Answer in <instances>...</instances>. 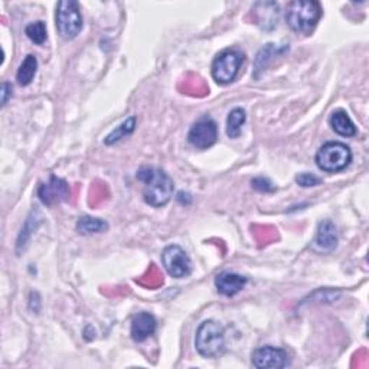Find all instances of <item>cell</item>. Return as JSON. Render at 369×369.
<instances>
[{
	"label": "cell",
	"instance_id": "cell-23",
	"mask_svg": "<svg viewBox=\"0 0 369 369\" xmlns=\"http://www.w3.org/2000/svg\"><path fill=\"white\" fill-rule=\"evenodd\" d=\"M251 185H253V189L258 192H274L276 190V186L265 178H256L251 181Z\"/></svg>",
	"mask_w": 369,
	"mask_h": 369
},
{
	"label": "cell",
	"instance_id": "cell-1",
	"mask_svg": "<svg viewBox=\"0 0 369 369\" xmlns=\"http://www.w3.org/2000/svg\"><path fill=\"white\" fill-rule=\"evenodd\" d=\"M137 179L144 183L143 198L147 205L162 208L174 196V181L162 169L141 167L137 172Z\"/></svg>",
	"mask_w": 369,
	"mask_h": 369
},
{
	"label": "cell",
	"instance_id": "cell-12",
	"mask_svg": "<svg viewBox=\"0 0 369 369\" xmlns=\"http://www.w3.org/2000/svg\"><path fill=\"white\" fill-rule=\"evenodd\" d=\"M339 241L337 237V230L335 227V224L329 219L322 221L321 224H319L317 228V234H316V239H314V249L317 251H322V253H330L336 249Z\"/></svg>",
	"mask_w": 369,
	"mask_h": 369
},
{
	"label": "cell",
	"instance_id": "cell-6",
	"mask_svg": "<svg viewBox=\"0 0 369 369\" xmlns=\"http://www.w3.org/2000/svg\"><path fill=\"white\" fill-rule=\"evenodd\" d=\"M244 62V54L237 49H228L221 53L212 62V78L219 85L231 84L239 72V68Z\"/></svg>",
	"mask_w": 369,
	"mask_h": 369
},
{
	"label": "cell",
	"instance_id": "cell-9",
	"mask_svg": "<svg viewBox=\"0 0 369 369\" xmlns=\"http://www.w3.org/2000/svg\"><path fill=\"white\" fill-rule=\"evenodd\" d=\"M69 186L64 179H60L57 176H51L46 183H42L38 189L39 200L46 205L53 207L57 204H61L69 198Z\"/></svg>",
	"mask_w": 369,
	"mask_h": 369
},
{
	"label": "cell",
	"instance_id": "cell-8",
	"mask_svg": "<svg viewBox=\"0 0 369 369\" xmlns=\"http://www.w3.org/2000/svg\"><path fill=\"white\" fill-rule=\"evenodd\" d=\"M218 139V127L216 123L211 117H202L190 127L188 134V141L196 147V149H209L215 144Z\"/></svg>",
	"mask_w": 369,
	"mask_h": 369
},
{
	"label": "cell",
	"instance_id": "cell-16",
	"mask_svg": "<svg viewBox=\"0 0 369 369\" xmlns=\"http://www.w3.org/2000/svg\"><path fill=\"white\" fill-rule=\"evenodd\" d=\"M36 71H38V60L34 55H28L27 58L23 60V62L20 64V67L18 69L16 80H18L19 85H22V87L29 85L36 76Z\"/></svg>",
	"mask_w": 369,
	"mask_h": 369
},
{
	"label": "cell",
	"instance_id": "cell-11",
	"mask_svg": "<svg viewBox=\"0 0 369 369\" xmlns=\"http://www.w3.org/2000/svg\"><path fill=\"white\" fill-rule=\"evenodd\" d=\"M254 22L257 27H260L264 31H272L277 27L279 16H280V8L276 2H257L253 9Z\"/></svg>",
	"mask_w": 369,
	"mask_h": 369
},
{
	"label": "cell",
	"instance_id": "cell-14",
	"mask_svg": "<svg viewBox=\"0 0 369 369\" xmlns=\"http://www.w3.org/2000/svg\"><path fill=\"white\" fill-rule=\"evenodd\" d=\"M245 284H247V279L230 272L219 273L215 279V287L218 293L225 298L235 296L237 293H239L245 287Z\"/></svg>",
	"mask_w": 369,
	"mask_h": 369
},
{
	"label": "cell",
	"instance_id": "cell-21",
	"mask_svg": "<svg viewBox=\"0 0 369 369\" xmlns=\"http://www.w3.org/2000/svg\"><path fill=\"white\" fill-rule=\"evenodd\" d=\"M276 54H279V49H276L274 45H272V43L267 45L265 48H263V49H261V53H260L258 57H257V61H256L257 71H263V69L267 67L268 61L272 60V57L276 55Z\"/></svg>",
	"mask_w": 369,
	"mask_h": 369
},
{
	"label": "cell",
	"instance_id": "cell-24",
	"mask_svg": "<svg viewBox=\"0 0 369 369\" xmlns=\"http://www.w3.org/2000/svg\"><path fill=\"white\" fill-rule=\"evenodd\" d=\"M11 95H12V85L9 83H4L2 84V106L8 104Z\"/></svg>",
	"mask_w": 369,
	"mask_h": 369
},
{
	"label": "cell",
	"instance_id": "cell-2",
	"mask_svg": "<svg viewBox=\"0 0 369 369\" xmlns=\"http://www.w3.org/2000/svg\"><path fill=\"white\" fill-rule=\"evenodd\" d=\"M322 18V6L313 0H294L286 9V20L288 27L298 34L310 35Z\"/></svg>",
	"mask_w": 369,
	"mask_h": 369
},
{
	"label": "cell",
	"instance_id": "cell-13",
	"mask_svg": "<svg viewBox=\"0 0 369 369\" xmlns=\"http://www.w3.org/2000/svg\"><path fill=\"white\" fill-rule=\"evenodd\" d=\"M158 328V322L153 314L141 312L136 314L132 321L130 335L134 342H144L147 337H151Z\"/></svg>",
	"mask_w": 369,
	"mask_h": 369
},
{
	"label": "cell",
	"instance_id": "cell-10",
	"mask_svg": "<svg viewBox=\"0 0 369 369\" xmlns=\"http://www.w3.org/2000/svg\"><path fill=\"white\" fill-rule=\"evenodd\" d=\"M251 361H253V365L258 369H265V368L280 369L288 365V355L281 348L263 347L253 352Z\"/></svg>",
	"mask_w": 369,
	"mask_h": 369
},
{
	"label": "cell",
	"instance_id": "cell-19",
	"mask_svg": "<svg viewBox=\"0 0 369 369\" xmlns=\"http://www.w3.org/2000/svg\"><path fill=\"white\" fill-rule=\"evenodd\" d=\"M134 127H136V117H130L127 118L125 123H121V125L113 130L106 139H104V143L107 146H111L120 140H123L125 137L130 136L133 132H134Z\"/></svg>",
	"mask_w": 369,
	"mask_h": 369
},
{
	"label": "cell",
	"instance_id": "cell-20",
	"mask_svg": "<svg viewBox=\"0 0 369 369\" xmlns=\"http://www.w3.org/2000/svg\"><path fill=\"white\" fill-rule=\"evenodd\" d=\"M25 34L36 45H42L46 41V27L45 23L38 20V22H32L29 23L27 29H25Z\"/></svg>",
	"mask_w": 369,
	"mask_h": 369
},
{
	"label": "cell",
	"instance_id": "cell-3",
	"mask_svg": "<svg viewBox=\"0 0 369 369\" xmlns=\"http://www.w3.org/2000/svg\"><path fill=\"white\" fill-rule=\"evenodd\" d=\"M195 347L204 358H215L225 349L224 328L215 321H205L196 330Z\"/></svg>",
	"mask_w": 369,
	"mask_h": 369
},
{
	"label": "cell",
	"instance_id": "cell-22",
	"mask_svg": "<svg viewBox=\"0 0 369 369\" xmlns=\"http://www.w3.org/2000/svg\"><path fill=\"white\" fill-rule=\"evenodd\" d=\"M296 183L302 188H312V186L321 185L322 179L314 176L313 174H307V172H305V174H300L296 176Z\"/></svg>",
	"mask_w": 369,
	"mask_h": 369
},
{
	"label": "cell",
	"instance_id": "cell-15",
	"mask_svg": "<svg viewBox=\"0 0 369 369\" xmlns=\"http://www.w3.org/2000/svg\"><path fill=\"white\" fill-rule=\"evenodd\" d=\"M330 127L343 137H352L356 134V127L347 111L336 110L330 116Z\"/></svg>",
	"mask_w": 369,
	"mask_h": 369
},
{
	"label": "cell",
	"instance_id": "cell-5",
	"mask_svg": "<svg viewBox=\"0 0 369 369\" xmlns=\"http://www.w3.org/2000/svg\"><path fill=\"white\" fill-rule=\"evenodd\" d=\"M57 31L65 41L77 38L83 29V16L80 5L74 0H62L57 5Z\"/></svg>",
	"mask_w": 369,
	"mask_h": 369
},
{
	"label": "cell",
	"instance_id": "cell-4",
	"mask_svg": "<svg viewBox=\"0 0 369 369\" xmlns=\"http://www.w3.org/2000/svg\"><path fill=\"white\" fill-rule=\"evenodd\" d=\"M352 162V152L349 146L340 141H329L323 144L316 153L317 167L328 172V174H336L347 169Z\"/></svg>",
	"mask_w": 369,
	"mask_h": 369
},
{
	"label": "cell",
	"instance_id": "cell-17",
	"mask_svg": "<svg viewBox=\"0 0 369 369\" xmlns=\"http://www.w3.org/2000/svg\"><path fill=\"white\" fill-rule=\"evenodd\" d=\"M109 228V224L106 221L100 218H92V216H83L78 219L77 223V231L83 235H91L103 232Z\"/></svg>",
	"mask_w": 369,
	"mask_h": 369
},
{
	"label": "cell",
	"instance_id": "cell-7",
	"mask_svg": "<svg viewBox=\"0 0 369 369\" xmlns=\"http://www.w3.org/2000/svg\"><path fill=\"white\" fill-rule=\"evenodd\" d=\"M162 263L169 276L185 279L192 273V261L179 245H169L162 253Z\"/></svg>",
	"mask_w": 369,
	"mask_h": 369
},
{
	"label": "cell",
	"instance_id": "cell-18",
	"mask_svg": "<svg viewBox=\"0 0 369 369\" xmlns=\"http://www.w3.org/2000/svg\"><path fill=\"white\" fill-rule=\"evenodd\" d=\"M247 114L242 109H234L227 118V134L230 139H237L241 134V127L244 126Z\"/></svg>",
	"mask_w": 369,
	"mask_h": 369
}]
</instances>
